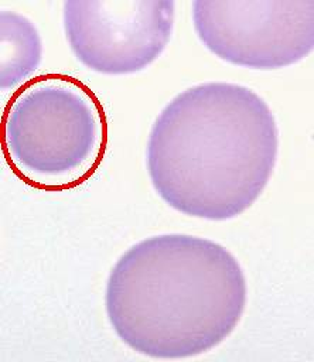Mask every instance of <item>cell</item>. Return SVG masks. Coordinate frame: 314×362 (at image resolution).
Returning <instances> with one entry per match:
<instances>
[{
  "instance_id": "1",
  "label": "cell",
  "mask_w": 314,
  "mask_h": 362,
  "mask_svg": "<svg viewBox=\"0 0 314 362\" xmlns=\"http://www.w3.org/2000/svg\"><path fill=\"white\" fill-rule=\"evenodd\" d=\"M277 153L279 129L266 100L245 85L208 81L161 109L149 132L146 167L168 206L225 221L260 197Z\"/></svg>"
},
{
  "instance_id": "2",
  "label": "cell",
  "mask_w": 314,
  "mask_h": 362,
  "mask_svg": "<svg viewBox=\"0 0 314 362\" xmlns=\"http://www.w3.org/2000/svg\"><path fill=\"white\" fill-rule=\"evenodd\" d=\"M248 283L221 243L187 233L144 238L126 249L106 280L107 321L130 349L154 359L212 351L238 327Z\"/></svg>"
},
{
  "instance_id": "3",
  "label": "cell",
  "mask_w": 314,
  "mask_h": 362,
  "mask_svg": "<svg viewBox=\"0 0 314 362\" xmlns=\"http://www.w3.org/2000/svg\"><path fill=\"white\" fill-rule=\"evenodd\" d=\"M106 116L92 90L64 74L20 88L3 116L4 156L25 182L62 189L83 180L102 158Z\"/></svg>"
},
{
  "instance_id": "4",
  "label": "cell",
  "mask_w": 314,
  "mask_h": 362,
  "mask_svg": "<svg viewBox=\"0 0 314 362\" xmlns=\"http://www.w3.org/2000/svg\"><path fill=\"white\" fill-rule=\"evenodd\" d=\"M194 30L218 58L250 69H279L314 47V0H194Z\"/></svg>"
},
{
  "instance_id": "5",
  "label": "cell",
  "mask_w": 314,
  "mask_h": 362,
  "mask_svg": "<svg viewBox=\"0 0 314 362\" xmlns=\"http://www.w3.org/2000/svg\"><path fill=\"white\" fill-rule=\"evenodd\" d=\"M174 7L173 0H66L65 37L76 59L95 72H139L168 45Z\"/></svg>"
},
{
  "instance_id": "6",
  "label": "cell",
  "mask_w": 314,
  "mask_h": 362,
  "mask_svg": "<svg viewBox=\"0 0 314 362\" xmlns=\"http://www.w3.org/2000/svg\"><path fill=\"white\" fill-rule=\"evenodd\" d=\"M0 28V86L6 90L24 82L38 68L42 40L34 23L14 10L1 8Z\"/></svg>"
}]
</instances>
